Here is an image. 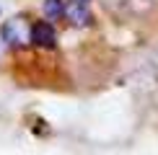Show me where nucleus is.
<instances>
[{
  "label": "nucleus",
  "mask_w": 158,
  "mask_h": 155,
  "mask_svg": "<svg viewBox=\"0 0 158 155\" xmlns=\"http://www.w3.org/2000/svg\"><path fill=\"white\" fill-rule=\"evenodd\" d=\"M3 36H5V42L10 44V47H23V44H29V29L23 26L21 18H13V21L5 23V29H3Z\"/></svg>",
  "instance_id": "2"
},
{
  "label": "nucleus",
  "mask_w": 158,
  "mask_h": 155,
  "mask_svg": "<svg viewBox=\"0 0 158 155\" xmlns=\"http://www.w3.org/2000/svg\"><path fill=\"white\" fill-rule=\"evenodd\" d=\"M42 10H44V16H47L49 21H57V18L62 16V10H65V5H62V0H44V5H42Z\"/></svg>",
  "instance_id": "4"
},
{
  "label": "nucleus",
  "mask_w": 158,
  "mask_h": 155,
  "mask_svg": "<svg viewBox=\"0 0 158 155\" xmlns=\"http://www.w3.org/2000/svg\"><path fill=\"white\" fill-rule=\"evenodd\" d=\"M62 16H68V21L73 26H88L91 23V13H88V8H85L83 0H75V3L65 5Z\"/></svg>",
  "instance_id": "3"
},
{
  "label": "nucleus",
  "mask_w": 158,
  "mask_h": 155,
  "mask_svg": "<svg viewBox=\"0 0 158 155\" xmlns=\"http://www.w3.org/2000/svg\"><path fill=\"white\" fill-rule=\"evenodd\" d=\"M29 39L36 44V47H44V49H52L55 47V42H57V34H55V29H52V23L49 21H36L34 26H31V31H29Z\"/></svg>",
  "instance_id": "1"
},
{
  "label": "nucleus",
  "mask_w": 158,
  "mask_h": 155,
  "mask_svg": "<svg viewBox=\"0 0 158 155\" xmlns=\"http://www.w3.org/2000/svg\"><path fill=\"white\" fill-rule=\"evenodd\" d=\"M83 3H88V0H83Z\"/></svg>",
  "instance_id": "5"
}]
</instances>
